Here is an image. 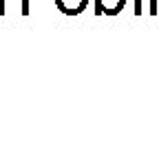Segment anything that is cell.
Wrapping results in <instances>:
<instances>
[{
    "label": "cell",
    "mask_w": 159,
    "mask_h": 148,
    "mask_svg": "<svg viewBox=\"0 0 159 148\" xmlns=\"http://www.w3.org/2000/svg\"><path fill=\"white\" fill-rule=\"evenodd\" d=\"M124 5H126V0H95V13L97 16H102V13L117 16L124 9Z\"/></svg>",
    "instance_id": "6da1fadb"
},
{
    "label": "cell",
    "mask_w": 159,
    "mask_h": 148,
    "mask_svg": "<svg viewBox=\"0 0 159 148\" xmlns=\"http://www.w3.org/2000/svg\"><path fill=\"white\" fill-rule=\"evenodd\" d=\"M55 5L64 16H77L86 9L89 0H55Z\"/></svg>",
    "instance_id": "7a4b0ae2"
},
{
    "label": "cell",
    "mask_w": 159,
    "mask_h": 148,
    "mask_svg": "<svg viewBox=\"0 0 159 148\" xmlns=\"http://www.w3.org/2000/svg\"><path fill=\"white\" fill-rule=\"evenodd\" d=\"M5 0H0V16H5ZM20 11H22V16H27L29 13V0H22V9H20Z\"/></svg>",
    "instance_id": "3957f363"
},
{
    "label": "cell",
    "mask_w": 159,
    "mask_h": 148,
    "mask_svg": "<svg viewBox=\"0 0 159 148\" xmlns=\"http://www.w3.org/2000/svg\"><path fill=\"white\" fill-rule=\"evenodd\" d=\"M135 13H142V0H135Z\"/></svg>",
    "instance_id": "277c9868"
},
{
    "label": "cell",
    "mask_w": 159,
    "mask_h": 148,
    "mask_svg": "<svg viewBox=\"0 0 159 148\" xmlns=\"http://www.w3.org/2000/svg\"><path fill=\"white\" fill-rule=\"evenodd\" d=\"M150 13H152V16L157 13V0H150Z\"/></svg>",
    "instance_id": "5b68a950"
}]
</instances>
